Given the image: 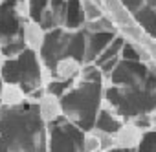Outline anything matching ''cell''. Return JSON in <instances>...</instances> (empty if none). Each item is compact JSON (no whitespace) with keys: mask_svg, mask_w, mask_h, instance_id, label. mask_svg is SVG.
I'll use <instances>...</instances> for the list:
<instances>
[{"mask_svg":"<svg viewBox=\"0 0 156 152\" xmlns=\"http://www.w3.org/2000/svg\"><path fill=\"white\" fill-rule=\"evenodd\" d=\"M116 148L119 150H136L143 141V128L136 123H123L116 132Z\"/></svg>","mask_w":156,"mask_h":152,"instance_id":"cell-1","label":"cell"},{"mask_svg":"<svg viewBox=\"0 0 156 152\" xmlns=\"http://www.w3.org/2000/svg\"><path fill=\"white\" fill-rule=\"evenodd\" d=\"M62 116V105L61 99L53 94H44L39 99V117L42 123H53Z\"/></svg>","mask_w":156,"mask_h":152,"instance_id":"cell-2","label":"cell"},{"mask_svg":"<svg viewBox=\"0 0 156 152\" xmlns=\"http://www.w3.org/2000/svg\"><path fill=\"white\" fill-rule=\"evenodd\" d=\"M22 33H24V44L28 50L39 53L42 48H44V42H46V31L44 28L35 22V20H28L22 28Z\"/></svg>","mask_w":156,"mask_h":152,"instance_id":"cell-3","label":"cell"},{"mask_svg":"<svg viewBox=\"0 0 156 152\" xmlns=\"http://www.w3.org/2000/svg\"><path fill=\"white\" fill-rule=\"evenodd\" d=\"M0 101L6 106H19L26 101V95H24V90L20 88V85L6 83L0 88Z\"/></svg>","mask_w":156,"mask_h":152,"instance_id":"cell-4","label":"cell"},{"mask_svg":"<svg viewBox=\"0 0 156 152\" xmlns=\"http://www.w3.org/2000/svg\"><path fill=\"white\" fill-rule=\"evenodd\" d=\"M79 71H81V62L77 60V59H73V57H64V59H61V60L57 62V66H55L57 77H59V79H64V81L73 79Z\"/></svg>","mask_w":156,"mask_h":152,"instance_id":"cell-5","label":"cell"},{"mask_svg":"<svg viewBox=\"0 0 156 152\" xmlns=\"http://www.w3.org/2000/svg\"><path fill=\"white\" fill-rule=\"evenodd\" d=\"M94 132L98 134L99 141H101V150H107L110 152L112 148H116V136L112 132H107L103 128H94Z\"/></svg>","mask_w":156,"mask_h":152,"instance_id":"cell-6","label":"cell"},{"mask_svg":"<svg viewBox=\"0 0 156 152\" xmlns=\"http://www.w3.org/2000/svg\"><path fill=\"white\" fill-rule=\"evenodd\" d=\"M98 150H101V141H99L98 134L94 130H90L83 137V152H98Z\"/></svg>","mask_w":156,"mask_h":152,"instance_id":"cell-7","label":"cell"},{"mask_svg":"<svg viewBox=\"0 0 156 152\" xmlns=\"http://www.w3.org/2000/svg\"><path fill=\"white\" fill-rule=\"evenodd\" d=\"M81 6H83L87 20H94V19L99 17V9H98V6L92 2V0H81Z\"/></svg>","mask_w":156,"mask_h":152,"instance_id":"cell-8","label":"cell"},{"mask_svg":"<svg viewBox=\"0 0 156 152\" xmlns=\"http://www.w3.org/2000/svg\"><path fill=\"white\" fill-rule=\"evenodd\" d=\"M15 11H17V17L28 19L30 17V2L28 0H19L17 6H15Z\"/></svg>","mask_w":156,"mask_h":152,"instance_id":"cell-9","label":"cell"},{"mask_svg":"<svg viewBox=\"0 0 156 152\" xmlns=\"http://www.w3.org/2000/svg\"><path fill=\"white\" fill-rule=\"evenodd\" d=\"M4 64H6V55H4V51L0 50V70L4 68Z\"/></svg>","mask_w":156,"mask_h":152,"instance_id":"cell-10","label":"cell"},{"mask_svg":"<svg viewBox=\"0 0 156 152\" xmlns=\"http://www.w3.org/2000/svg\"><path fill=\"white\" fill-rule=\"evenodd\" d=\"M151 116H152V117H154V119H156V106H154V108H152V112H151Z\"/></svg>","mask_w":156,"mask_h":152,"instance_id":"cell-11","label":"cell"},{"mask_svg":"<svg viewBox=\"0 0 156 152\" xmlns=\"http://www.w3.org/2000/svg\"><path fill=\"white\" fill-rule=\"evenodd\" d=\"M98 152H107V150H98Z\"/></svg>","mask_w":156,"mask_h":152,"instance_id":"cell-12","label":"cell"}]
</instances>
